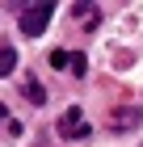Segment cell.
Listing matches in <instances>:
<instances>
[{
	"instance_id": "cell-7",
	"label": "cell",
	"mask_w": 143,
	"mask_h": 147,
	"mask_svg": "<svg viewBox=\"0 0 143 147\" xmlns=\"http://www.w3.org/2000/svg\"><path fill=\"white\" fill-rule=\"evenodd\" d=\"M72 59H76V51H51V55H46V63H51V67H72Z\"/></svg>"
},
{
	"instance_id": "cell-5",
	"label": "cell",
	"mask_w": 143,
	"mask_h": 147,
	"mask_svg": "<svg viewBox=\"0 0 143 147\" xmlns=\"http://www.w3.org/2000/svg\"><path fill=\"white\" fill-rule=\"evenodd\" d=\"M25 97H30V105H46V88L34 76H25Z\"/></svg>"
},
{
	"instance_id": "cell-1",
	"label": "cell",
	"mask_w": 143,
	"mask_h": 147,
	"mask_svg": "<svg viewBox=\"0 0 143 147\" xmlns=\"http://www.w3.org/2000/svg\"><path fill=\"white\" fill-rule=\"evenodd\" d=\"M55 17V4H46V0H38V4H21V13H17V25H21V34L38 38L46 30V21Z\"/></svg>"
},
{
	"instance_id": "cell-3",
	"label": "cell",
	"mask_w": 143,
	"mask_h": 147,
	"mask_svg": "<svg viewBox=\"0 0 143 147\" xmlns=\"http://www.w3.org/2000/svg\"><path fill=\"white\" fill-rule=\"evenodd\" d=\"M139 118H143V113H139V105H122V109H114V126H118V130H131Z\"/></svg>"
},
{
	"instance_id": "cell-2",
	"label": "cell",
	"mask_w": 143,
	"mask_h": 147,
	"mask_svg": "<svg viewBox=\"0 0 143 147\" xmlns=\"http://www.w3.org/2000/svg\"><path fill=\"white\" fill-rule=\"evenodd\" d=\"M59 135L63 139H84L88 135V122H84V113L72 105V109H63V118H59Z\"/></svg>"
},
{
	"instance_id": "cell-6",
	"label": "cell",
	"mask_w": 143,
	"mask_h": 147,
	"mask_svg": "<svg viewBox=\"0 0 143 147\" xmlns=\"http://www.w3.org/2000/svg\"><path fill=\"white\" fill-rule=\"evenodd\" d=\"M13 67H17V51L4 42L0 46V76H13Z\"/></svg>"
},
{
	"instance_id": "cell-8",
	"label": "cell",
	"mask_w": 143,
	"mask_h": 147,
	"mask_svg": "<svg viewBox=\"0 0 143 147\" xmlns=\"http://www.w3.org/2000/svg\"><path fill=\"white\" fill-rule=\"evenodd\" d=\"M72 71H76V76H84V71H88V59L76 55V59H72Z\"/></svg>"
},
{
	"instance_id": "cell-4",
	"label": "cell",
	"mask_w": 143,
	"mask_h": 147,
	"mask_svg": "<svg viewBox=\"0 0 143 147\" xmlns=\"http://www.w3.org/2000/svg\"><path fill=\"white\" fill-rule=\"evenodd\" d=\"M72 13H76V17L88 25V30H93V25L101 21V9H97V4H72Z\"/></svg>"
}]
</instances>
